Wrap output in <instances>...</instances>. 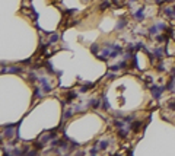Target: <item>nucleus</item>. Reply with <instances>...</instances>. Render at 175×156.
<instances>
[{
    "mask_svg": "<svg viewBox=\"0 0 175 156\" xmlns=\"http://www.w3.org/2000/svg\"><path fill=\"white\" fill-rule=\"evenodd\" d=\"M108 6H109V3H108V2H104V3H101V5H99V9H101V10H105Z\"/></svg>",
    "mask_w": 175,
    "mask_h": 156,
    "instance_id": "obj_10",
    "label": "nucleus"
},
{
    "mask_svg": "<svg viewBox=\"0 0 175 156\" xmlns=\"http://www.w3.org/2000/svg\"><path fill=\"white\" fill-rule=\"evenodd\" d=\"M34 96H35V98H42V94H41V91H39V87H35Z\"/></svg>",
    "mask_w": 175,
    "mask_h": 156,
    "instance_id": "obj_7",
    "label": "nucleus"
},
{
    "mask_svg": "<svg viewBox=\"0 0 175 156\" xmlns=\"http://www.w3.org/2000/svg\"><path fill=\"white\" fill-rule=\"evenodd\" d=\"M143 10H144V9H143V7H140L137 12H134V18H136V19H139V20H143Z\"/></svg>",
    "mask_w": 175,
    "mask_h": 156,
    "instance_id": "obj_4",
    "label": "nucleus"
},
{
    "mask_svg": "<svg viewBox=\"0 0 175 156\" xmlns=\"http://www.w3.org/2000/svg\"><path fill=\"white\" fill-rule=\"evenodd\" d=\"M163 86H158V85H153L152 86V96L155 98V99H158V98H161V95H162V91H163Z\"/></svg>",
    "mask_w": 175,
    "mask_h": 156,
    "instance_id": "obj_1",
    "label": "nucleus"
},
{
    "mask_svg": "<svg viewBox=\"0 0 175 156\" xmlns=\"http://www.w3.org/2000/svg\"><path fill=\"white\" fill-rule=\"evenodd\" d=\"M39 83L42 85V89H44V92H45V94L51 92V86L48 85V80L45 77H39Z\"/></svg>",
    "mask_w": 175,
    "mask_h": 156,
    "instance_id": "obj_2",
    "label": "nucleus"
},
{
    "mask_svg": "<svg viewBox=\"0 0 175 156\" xmlns=\"http://www.w3.org/2000/svg\"><path fill=\"white\" fill-rule=\"evenodd\" d=\"M125 25H127V19H125V18H121V19L117 22V29H118V31H121Z\"/></svg>",
    "mask_w": 175,
    "mask_h": 156,
    "instance_id": "obj_3",
    "label": "nucleus"
},
{
    "mask_svg": "<svg viewBox=\"0 0 175 156\" xmlns=\"http://www.w3.org/2000/svg\"><path fill=\"white\" fill-rule=\"evenodd\" d=\"M6 72H9V73H19V72H22V69H20V67H15V66H12V67L7 69Z\"/></svg>",
    "mask_w": 175,
    "mask_h": 156,
    "instance_id": "obj_6",
    "label": "nucleus"
},
{
    "mask_svg": "<svg viewBox=\"0 0 175 156\" xmlns=\"http://www.w3.org/2000/svg\"><path fill=\"white\" fill-rule=\"evenodd\" d=\"M57 39H58V35H56V34H54V35H51V37H50V41H48V44H53V42H56Z\"/></svg>",
    "mask_w": 175,
    "mask_h": 156,
    "instance_id": "obj_9",
    "label": "nucleus"
},
{
    "mask_svg": "<svg viewBox=\"0 0 175 156\" xmlns=\"http://www.w3.org/2000/svg\"><path fill=\"white\" fill-rule=\"evenodd\" d=\"M128 2H136V0H128Z\"/></svg>",
    "mask_w": 175,
    "mask_h": 156,
    "instance_id": "obj_11",
    "label": "nucleus"
},
{
    "mask_svg": "<svg viewBox=\"0 0 175 156\" xmlns=\"http://www.w3.org/2000/svg\"><path fill=\"white\" fill-rule=\"evenodd\" d=\"M153 53H155V56L158 58H162V50L161 48H155V51H153Z\"/></svg>",
    "mask_w": 175,
    "mask_h": 156,
    "instance_id": "obj_8",
    "label": "nucleus"
},
{
    "mask_svg": "<svg viewBox=\"0 0 175 156\" xmlns=\"http://www.w3.org/2000/svg\"><path fill=\"white\" fill-rule=\"evenodd\" d=\"M108 146H109V140H102V142H99V149L105 150Z\"/></svg>",
    "mask_w": 175,
    "mask_h": 156,
    "instance_id": "obj_5",
    "label": "nucleus"
}]
</instances>
